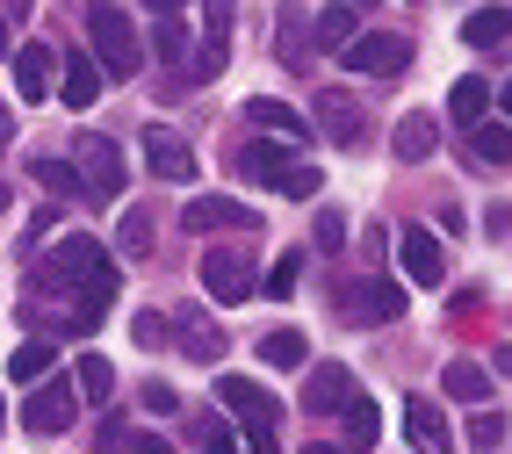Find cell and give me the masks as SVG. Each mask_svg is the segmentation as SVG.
Returning <instances> with one entry per match:
<instances>
[{"label": "cell", "mask_w": 512, "mask_h": 454, "mask_svg": "<svg viewBox=\"0 0 512 454\" xmlns=\"http://www.w3.org/2000/svg\"><path fill=\"white\" fill-rule=\"evenodd\" d=\"M202 29H210V51H224V37H231V15H224V0H210V8H202Z\"/></svg>", "instance_id": "obj_37"}, {"label": "cell", "mask_w": 512, "mask_h": 454, "mask_svg": "<svg viewBox=\"0 0 512 454\" xmlns=\"http://www.w3.org/2000/svg\"><path fill=\"white\" fill-rule=\"evenodd\" d=\"M318 188H325V173H318V166H296L289 181H282V195H296V202H311Z\"/></svg>", "instance_id": "obj_36"}, {"label": "cell", "mask_w": 512, "mask_h": 454, "mask_svg": "<svg viewBox=\"0 0 512 454\" xmlns=\"http://www.w3.org/2000/svg\"><path fill=\"white\" fill-rule=\"evenodd\" d=\"M130 454H174V440H166V433H138V440H130Z\"/></svg>", "instance_id": "obj_42"}, {"label": "cell", "mask_w": 512, "mask_h": 454, "mask_svg": "<svg viewBox=\"0 0 512 454\" xmlns=\"http://www.w3.org/2000/svg\"><path fill=\"white\" fill-rule=\"evenodd\" d=\"M246 116H253V130L282 137V145H303V137H311V116H296L289 101H275V94H253V101H246Z\"/></svg>", "instance_id": "obj_12"}, {"label": "cell", "mask_w": 512, "mask_h": 454, "mask_svg": "<svg viewBox=\"0 0 512 454\" xmlns=\"http://www.w3.org/2000/svg\"><path fill=\"white\" fill-rule=\"evenodd\" d=\"M397 267H404L412 289H440V282H448V253H440V238H426L419 224L397 231Z\"/></svg>", "instance_id": "obj_5"}, {"label": "cell", "mask_w": 512, "mask_h": 454, "mask_svg": "<svg viewBox=\"0 0 512 454\" xmlns=\"http://www.w3.org/2000/svg\"><path fill=\"white\" fill-rule=\"evenodd\" d=\"M296 274H303V253H282V260H275V274H267V296H275V303H282V296H296Z\"/></svg>", "instance_id": "obj_33"}, {"label": "cell", "mask_w": 512, "mask_h": 454, "mask_svg": "<svg viewBox=\"0 0 512 454\" xmlns=\"http://www.w3.org/2000/svg\"><path fill=\"white\" fill-rule=\"evenodd\" d=\"M109 382H116V368H109V361H101V354H80V368H73V390H80L87 404H101V397H109Z\"/></svg>", "instance_id": "obj_28"}, {"label": "cell", "mask_w": 512, "mask_h": 454, "mask_svg": "<svg viewBox=\"0 0 512 454\" xmlns=\"http://www.w3.org/2000/svg\"><path fill=\"white\" fill-rule=\"evenodd\" d=\"M484 101H491V94H484V80H455V87H448V109H455V123H462V130L484 123Z\"/></svg>", "instance_id": "obj_27"}, {"label": "cell", "mask_w": 512, "mask_h": 454, "mask_svg": "<svg viewBox=\"0 0 512 454\" xmlns=\"http://www.w3.org/2000/svg\"><path fill=\"white\" fill-rule=\"evenodd\" d=\"M73 159H80V173H87V188L94 195H123V181H130V166H123V152L109 145V137H80V145H73Z\"/></svg>", "instance_id": "obj_8"}, {"label": "cell", "mask_w": 512, "mask_h": 454, "mask_svg": "<svg viewBox=\"0 0 512 454\" xmlns=\"http://www.w3.org/2000/svg\"><path fill=\"white\" fill-rule=\"evenodd\" d=\"M94 94H101V65L94 58H65V87H58V101H65V109H94Z\"/></svg>", "instance_id": "obj_18"}, {"label": "cell", "mask_w": 512, "mask_h": 454, "mask_svg": "<svg viewBox=\"0 0 512 454\" xmlns=\"http://www.w3.org/2000/svg\"><path fill=\"white\" fill-rule=\"evenodd\" d=\"M202 289H210L217 303H246L253 296V274L238 253H202Z\"/></svg>", "instance_id": "obj_11"}, {"label": "cell", "mask_w": 512, "mask_h": 454, "mask_svg": "<svg viewBox=\"0 0 512 454\" xmlns=\"http://www.w3.org/2000/svg\"><path fill=\"white\" fill-rule=\"evenodd\" d=\"M231 166H238V181H253V188H282L296 173V145H282V137H253Z\"/></svg>", "instance_id": "obj_6"}, {"label": "cell", "mask_w": 512, "mask_h": 454, "mask_svg": "<svg viewBox=\"0 0 512 454\" xmlns=\"http://www.w3.org/2000/svg\"><path fill=\"white\" fill-rule=\"evenodd\" d=\"M347 246V209H325L318 217V253H339Z\"/></svg>", "instance_id": "obj_35"}, {"label": "cell", "mask_w": 512, "mask_h": 454, "mask_svg": "<svg viewBox=\"0 0 512 454\" xmlns=\"http://www.w3.org/2000/svg\"><path fill=\"white\" fill-rule=\"evenodd\" d=\"M130 332H138V346H166V318H159V310H138Z\"/></svg>", "instance_id": "obj_38"}, {"label": "cell", "mask_w": 512, "mask_h": 454, "mask_svg": "<svg viewBox=\"0 0 512 454\" xmlns=\"http://www.w3.org/2000/svg\"><path fill=\"white\" fill-rule=\"evenodd\" d=\"M390 145H397V159H433L440 123H433V116H404V123L390 130Z\"/></svg>", "instance_id": "obj_20"}, {"label": "cell", "mask_w": 512, "mask_h": 454, "mask_svg": "<svg viewBox=\"0 0 512 454\" xmlns=\"http://www.w3.org/2000/svg\"><path fill=\"white\" fill-rule=\"evenodd\" d=\"M505 440V411H476L469 418V447H498Z\"/></svg>", "instance_id": "obj_34"}, {"label": "cell", "mask_w": 512, "mask_h": 454, "mask_svg": "<svg viewBox=\"0 0 512 454\" xmlns=\"http://www.w3.org/2000/svg\"><path fill=\"white\" fill-rule=\"evenodd\" d=\"M0 209H8V188H0Z\"/></svg>", "instance_id": "obj_48"}, {"label": "cell", "mask_w": 512, "mask_h": 454, "mask_svg": "<svg viewBox=\"0 0 512 454\" xmlns=\"http://www.w3.org/2000/svg\"><path fill=\"white\" fill-rule=\"evenodd\" d=\"M181 224H188V231H246L253 209L231 202V195H195V202L181 209Z\"/></svg>", "instance_id": "obj_10"}, {"label": "cell", "mask_w": 512, "mask_h": 454, "mask_svg": "<svg viewBox=\"0 0 512 454\" xmlns=\"http://www.w3.org/2000/svg\"><path fill=\"white\" fill-rule=\"evenodd\" d=\"M29 173L51 188V195H80L87 181H80V166H65V159H29Z\"/></svg>", "instance_id": "obj_29"}, {"label": "cell", "mask_w": 512, "mask_h": 454, "mask_svg": "<svg viewBox=\"0 0 512 454\" xmlns=\"http://www.w3.org/2000/svg\"><path fill=\"white\" fill-rule=\"evenodd\" d=\"M404 433H412V447H426V454H440V447H448V418H440V404H426V397H412V404H404Z\"/></svg>", "instance_id": "obj_16"}, {"label": "cell", "mask_w": 512, "mask_h": 454, "mask_svg": "<svg viewBox=\"0 0 512 454\" xmlns=\"http://www.w3.org/2000/svg\"><path fill=\"white\" fill-rule=\"evenodd\" d=\"M347 310H354V318L390 325V318H404V289H397V282H361V289L347 296Z\"/></svg>", "instance_id": "obj_15"}, {"label": "cell", "mask_w": 512, "mask_h": 454, "mask_svg": "<svg viewBox=\"0 0 512 454\" xmlns=\"http://www.w3.org/2000/svg\"><path fill=\"white\" fill-rule=\"evenodd\" d=\"M311 116H318V130L332 137V145H361V137H368V116H361V101L347 87H325L311 101Z\"/></svg>", "instance_id": "obj_7"}, {"label": "cell", "mask_w": 512, "mask_h": 454, "mask_svg": "<svg viewBox=\"0 0 512 454\" xmlns=\"http://www.w3.org/2000/svg\"><path fill=\"white\" fill-rule=\"evenodd\" d=\"M354 37H361V15L347 8V0H339V8H325V15H318V51H347Z\"/></svg>", "instance_id": "obj_23"}, {"label": "cell", "mask_w": 512, "mask_h": 454, "mask_svg": "<svg viewBox=\"0 0 512 454\" xmlns=\"http://www.w3.org/2000/svg\"><path fill=\"white\" fill-rule=\"evenodd\" d=\"M512 37V8H476L469 22H462V44H476V51H491V44H505Z\"/></svg>", "instance_id": "obj_21"}, {"label": "cell", "mask_w": 512, "mask_h": 454, "mask_svg": "<svg viewBox=\"0 0 512 454\" xmlns=\"http://www.w3.org/2000/svg\"><path fill=\"white\" fill-rule=\"evenodd\" d=\"M469 166H512V123H476L469 130Z\"/></svg>", "instance_id": "obj_17"}, {"label": "cell", "mask_w": 512, "mask_h": 454, "mask_svg": "<svg viewBox=\"0 0 512 454\" xmlns=\"http://www.w3.org/2000/svg\"><path fill=\"white\" fill-rule=\"evenodd\" d=\"M51 361H58V346H51V339H22L15 354H8V375H15V382H44Z\"/></svg>", "instance_id": "obj_22"}, {"label": "cell", "mask_w": 512, "mask_h": 454, "mask_svg": "<svg viewBox=\"0 0 512 454\" xmlns=\"http://www.w3.org/2000/svg\"><path fill=\"white\" fill-rule=\"evenodd\" d=\"M354 404V375L339 361H318L311 368V390H303V411H347Z\"/></svg>", "instance_id": "obj_14"}, {"label": "cell", "mask_w": 512, "mask_h": 454, "mask_svg": "<svg viewBox=\"0 0 512 454\" xmlns=\"http://www.w3.org/2000/svg\"><path fill=\"white\" fill-rule=\"evenodd\" d=\"M73 418H80V390H73V382H51V390L22 397V426L29 433H65Z\"/></svg>", "instance_id": "obj_9"}, {"label": "cell", "mask_w": 512, "mask_h": 454, "mask_svg": "<svg viewBox=\"0 0 512 454\" xmlns=\"http://www.w3.org/2000/svg\"><path fill=\"white\" fill-rule=\"evenodd\" d=\"M15 87H22V101H44V94H51V51H44V44H22Z\"/></svg>", "instance_id": "obj_19"}, {"label": "cell", "mask_w": 512, "mask_h": 454, "mask_svg": "<svg viewBox=\"0 0 512 454\" xmlns=\"http://www.w3.org/2000/svg\"><path fill=\"white\" fill-rule=\"evenodd\" d=\"M116 246H123L130 260H145V253H152V217H145V209H130V217L116 224Z\"/></svg>", "instance_id": "obj_31"}, {"label": "cell", "mask_w": 512, "mask_h": 454, "mask_svg": "<svg viewBox=\"0 0 512 454\" xmlns=\"http://www.w3.org/2000/svg\"><path fill=\"white\" fill-rule=\"evenodd\" d=\"M347 58V73H368V80H397L404 65H412V37H397V29H361V37L339 51Z\"/></svg>", "instance_id": "obj_4"}, {"label": "cell", "mask_w": 512, "mask_h": 454, "mask_svg": "<svg viewBox=\"0 0 512 454\" xmlns=\"http://www.w3.org/2000/svg\"><path fill=\"white\" fill-rule=\"evenodd\" d=\"M303 454H354V447H303Z\"/></svg>", "instance_id": "obj_45"}, {"label": "cell", "mask_w": 512, "mask_h": 454, "mask_svg": "<svg viewBox=\"0 0 512 454\" xmlns=\"http://www.w3.org/2000/svg\"><path fill=\"white\" fill-rule=\"evenodd\" d=\"M491 368H498V375H512V346H498V354H491Z\"/></svg>", "instance_id": "obj_44"}, {"label": "cell", "mask_w": 512, "mask_h": 454, "mask_svg": "<svg viewBox=\"0 0 512 454\" xmlns=\"http://www.w3.org/2000/svg\"><path fill=\"white\" fill-rule=\"evenodd\" d=\"M347 433H354V447H375V433H383V411H375V397H354V404H347Z\"/></svg>", "instance_id": "obj_30"}, {"label": "cell", "mask_w": 512, "mask_h": 454, "mask_svg": "<svg viewBox=\"0 0 512 454\" xmlns=\"http://www.w3.org/2000/svg\"><path fill=\"white\" fill-rule=\"evenodd\" d=\"M87 37H94L101 80H130L138 73V29H130V15L116 8V0H94L87 8Z\"/></svg>", "instance_id": "obj_2"}, {"label": "cell", "mask_w": 512, "mask_h": 454, "mask_svg": "<svg viewBox=\"0 0 512 454\" xmlns=\"http://www.w3.org/2000/svg\"><path fill=\"white\" fill-rule=\"evenodd\" d=\"M296 37H303V15L289 8V15H282V58H289V65H303V44H296Z\"/></svg>", "instance_id": "obj_39"}, {"label": "cell", "mask_w": 512, "mask_h": 454, "mask_svg": "<svg viewBox=\"0 0 512 454\" xmlns=\"http://www.w3.org/2000/svg\"><path fill=\"white\" fill-rule=\"evenodd\" d=\"M195 447H202V454H238V440H231V426H224L217 411L195 418Z\"/></svg>", "instance_id": "obj_32"}, {"label": "cell", "mask_w": 512, "mask_h": 454, "mask_svg": "<svg viewBox=\"0 0 512 454\" xmlns=\"http://www.w3.org/2000/svg\"><path fill=\"white\" fill-rule=\"evenodd\" d=\"M498 101H505V123H512V80H505V94H498Z\"/></svg>", "instance_id": "obj_46"}, {"label": "cell", "mask_w": 512, "mask_h": 454, "mask_svg": "<svg viewBox=\"0 0 512 454\" xmlns=\"http://www.w3.org/2000/svg\"><path fill=\"white\" fill-rule=\"evenodd\" d=\"M260 361L267 368H303V361H311V339H303V332H267L260 339Z\"/></svg>", "instance_id": "obj_24"}, {"label": "cell", "mask_w": 512, "mask_h": 454, "mask_svg": "<svg viewBox=\"0 0 512 454\" xmlns=\"http://www.w3.org/2000/svg\"><path fill=\"white\" fill-rule=\"evenodd\" d=\"M181 346H188V361H224V332L210 318H195V310H188V325H181Z\"/></svg>", "instance_id": "obj_25"}, {"label": "cell", "mask_w": 512, "mask_h": 454, "mask_svg": "<svg viewBox=\"0 0 512 454\" xmlns=\"http://www.w3.org/2000/svg\"><path fill=\"white\" fill-rule=\"evenodd\" d=\"M0 426H8V411H0Z\"/></svg>", "instance_id": "obj_49"}, {"label": "cell", "mask_w": 512, "mask_h": 454, "mask_svg": "<svg viewBox=\"0 0 512 454\" xmlns=\"http://www.w3.org/2000/svg\"><path fill=\"white\" fill-rule=\"evenodd\" d=\"M29 282H37L44 296H73V332H87L101 310H109V296H116V260L101 253L87 231H73V238H58V246L29 267Z\"/></svg>", "instance_id": "obj_1"}, {"label": "cell", "mask_w": 512, "mask_h": 454, "mask_svg": "<svg viewBox=\"0 0 512 454\" xmlns=\"http://www.w3.org/2000/svg\"><path fill=\"white\" fill-rule=\"evenodd\" d=\"M174 404H181V397H174V382H145V411H159V418H166Z\"/></svg>", "instance_id": "obj_40"}, {"label": "cell", "mask_w": 512, "mask_h": 454, "mask_svg": "<svg viewBox=\"0 0 512 454\" xmlns=\"http://www.w3.org/2000/svg\"><path fill=\"white\" fill-rule=\"evenodd\" d=\"M145 8H152V15H166V22H174V15L188 8V0H145Z\"/></svg>", "instance_id": "obj_43"}, {"label": "cell", "mask_w": 512, "mask_h": 454, "mask_svg": "<svg viewBox=\"0 0 512 454\" xmlns=\"http://www.w3.org/2000/svg\"><path fill=\"white\" fill-rule=\"evenodd\" d=\"M217 404L224 411H238V426H246V447L253 454H275V397H267V390H253V382L246 375H217Z\"/></svg>", "instance_id": "obj_3"}, {"label": "cell", "mask_w": 512, "mask_h": 454, "mask_svg": "<svg viewBox=\"0 0 512 454\" xmlns=\"http://www.w3.org/2000/svg\"><path fill=\"white\" fill-rule=\"evenodd\" d=\"M152 44H159V58H181V22H159Z\"/></svg>", "instance_id": "obj_41"}, {"label": "cell", "mask_w": 512, "mask_h": 454, "mask_svg": "<svg viewBox=\"0 0 512 454\" xmlns=\"http://www.w3.org/2000/svg\"><path fill=\"white\" fill-rule=\"evenodd\" d=\"M0 58H8V15H0Z\"/></svg>", "instance_id": "obj_47"}, {"label": "cell", "mask_w": 512, "mask_h": 454, "mask_svg": "<svg viewBox=\"0 0 512 454\" xmlns=\"http://www.w3.org/2000/svg\"><path fill=\"white\" fill-rule=\"evenodd\" d=\"M440 390H448V397H462V404H476V397L491 390V375L476 368V361H448V375H440Z\"/></svg>", "instance_id": "obj_26"}, {"label": "cell", "mask_w": 512, "mask_h": 454, "mask_svg": "<svg viewBox=\"0 0 512 454\" xmlns=\"http://www.w3.org/2000/svg\"><path fill=\"white\" fill-rule=\"evenodd\" d=\"M145 159H152L159 181H188V173H195V145L174 137V130H145Z\"/></svg>", "instance_id": "obj_13"}]
</instances>
